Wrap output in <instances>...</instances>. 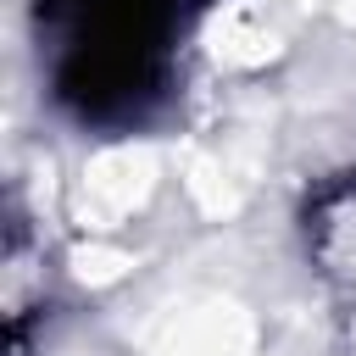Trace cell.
Returning a JSON list of instances; mask_svg holds the SVG:
<instances>
[{"label":"cell","instance_id":"cell-1","mask_svg":"<svg viewBox=\"0 0 356 356\" xmlns=\"http://www.w3.org/2000/svg\"><path fill=\"white\" fill-rule=\"evenodd\" d=\"M56 100L83 122H139L167 89L178 0H50Z\"/></svg>","mask_w":356,"mask_h":356}]
</instances>
